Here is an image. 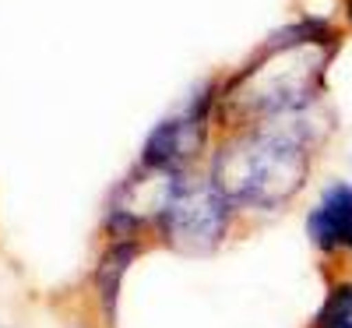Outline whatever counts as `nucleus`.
Returning a JSON list of instances; mask_svg holds the SVG:
<instances>
[{
    "instance_id": "1",
    "label": "nucleus",
    "mask_w": 352,
    "mask_h": 328,
    "mask_svg": "<svg viewBox=\"0 0 352 328\" xmlns=\"http://www.w3.org/2000/svg\"><path fill=\"white\" fill-rule=\"evenodd\" d=\"M338 131L342 121L328 99L275 121L226 127L204 159V176L240 216H282L303 198Z\"/></svg>"
},
{
    "instance_id": "2",
    "label": "nucleus",
    "mask_w": 352,
    "mask_h": 328,
    "mask_svg": "<svg viewBox=\"0 0 352 328\" xmlns=\"http://www.w3.org/2000/svg\"><path fill=\"white\" fill-rule=\"evenodd\" d=\"M342 39L345 25L317 14L278 25L236 71L222 74L219 131L275 121L324 103Z\"/></svg>"
},
{
    "instance_id": "3",
    "label": "nucleus",
    "mask_w": 352,
    "mask_h": 328,
    "mask_svg": "<svg viewBox=\"0 0 352 328\" xmlns=\"http://www.w3.org/2000/svg\"><path fill=\"white\" fill-rule=\"evenodd\" d=\"M240 212L232 201L204 176V170L184 173L159 216L152 219V236L180 258H212L219 254L236 226Z\"/></svg>"
},
{
    "instance_id": "4",
    "label": "nucleus",
    "mask_w": 352,
    "mask_h": 328,
    "mask_svg": "<svg viewBox=\"0 0 352 328\" xmlns=\"http://www.w3.org/2000/svg\"><path fill=\"white\" fill-rule=\"evenodd\" d=\"M219 92L222 74H208L141 138L134 166L144 170H204L219 134Z\"/></svg>"
},
{
    "instance_id": "5",
    "label": "nucleus",
    "mask_w": 352,
    "mask_h": 328,
    "mask_svg": "<svg viewBox=\"0 0 352 328\" xmlns=\"http://www.w3.org/2000/svg\"><path fill=\"white\" fill-rule=\"evenodd\" d=\"M307 240L320 258L352 261V181H328L307 212Z\"/></svg>"
},
{
    "instance_id": "6",
    "label": "nucleus",
    "mask_w": 352,
    "mask_h": 328,
    "mask_svg": "<svg viewBox=\"0 0 352 328\" xmlns=\"http://www.w3.org/2000/svg\"><path fill=\"white\" fill-rule=\"evenodd\" d=\"M141 251H144V240H106L99 251V261L92 268V293H96V307L106 328H116L124 279L131 272V265L141 258Z\"/></svg>"
},
{
    "instance_id": "7",
    "label": "nucleus",
    "mask_w": 352,
    "mask_h": 328,
    "mask_svg": "<svg viewBox=\"0 0 352 328\" xmlns=\"http://www.w3.org/2000/svg\"><path fill=\"white\" fill-rule=\"evenodd\" d=\"M310 328H352V276L338 272L328 283L324 300L310 318Z\"/></svg>"
},
{
    "instance_id": "8",
    "label": "nucleus",
    "mask_w": 352,
    "mask_h": 328,
    "mask_svg": "<svg viewBox=\"0 0 352 328\" xmlns=\"http://www.w3.org/2000/svg\"><path fill=\"white\" fill-rule=\"evenodd\" d=\"M338 4H342V25L352 28V0H338Z\"/></svg>"
},
{
    "instance_id": "9",
    "label": "nucleus",
    "mask_w": 352,
    "mask_h": 328,
    "mask_svg": "<svg viewBox=\"0 0 352 328\" xmlns=\"http://www.w3.org/2000/svg\"><path fill=\"white\" fill-rule=\"evenodd\" d=\"M349 170H352V152H349Z\"/></svg>"
}]
</instances>
